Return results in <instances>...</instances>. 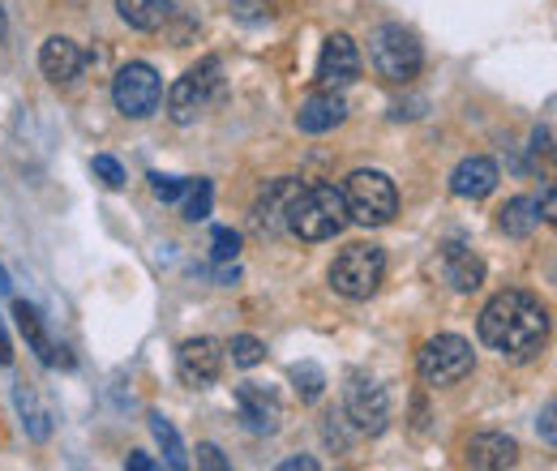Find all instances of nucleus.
Segmentation results:
<instances>
[{"label":"nucleus","instance_id":"f257e3e1","mask_svg":"<svg viewBox=\"0 0 557 471\" xmlns=\"http://www.w3.org/2000/svg\"><path fill=\"white\" fill-rule=\"evenodd\" d=\"M476 331H481V343L493 351L510 360H532L549 338V313L528 292H497L481 309Z\"/></svg>","mask_w":557,"mask_h":471},{"label":"nucleus","instance_id":"f03ea898","mask_svg":"<svg viewBox=\"0 0 557 471\" xmlns=\"http://www.w3.org/2000/svg\"><path fill=\"white\" fill-rule=\"evenodd\" d=\"M344 223H348V202H344V189L335 185H309L287 206V232L309 245L331 240L335 232H344Z\"/></svg>","mask_w":557,"mask_h":471},{"label":"nucleus","instance_id":"7ed1b4c3","mask_svg":"<svg viewBox=\"0 0 557 471\" xmlns=\"http://www.w3.org/2000/svg\"><path fill=\"white\" fill-rule=\"evenodd\" d=\"M344 202H348V219L364 223V227H382L395 219L399 210V194H395V181L386 172H373V168H360L348 176V189H344Z\"/></svg>","mask_w":557,"mask_h":471},{"label":"nucleus","instance_id":"20e7f679","mask_svg":"<svg viewBox=\"0 0 557 471\" xmlns=\"http://www.w3.org/2000/svg\"><path fill=\"white\" fill-rule=\"evenodd\" d=\"M369 61L373 69L386 77V82H412L424 65V52H420V39L408 30V26H399V22H391V26H377L373 30V39H369Z\"/></svg>","mask_w":557,"mask_h":471},{"label":"nucleus","instance_id":"39448f33","mask_svg":"<svg viewBox=\"0 0 557 471\" xmlns=\"http://www.w3.org/2000/svg\"><path fill=\"white\" fill-rule=\"evenodd\" d=\"M476 356H472V343L459 335H437L420 347L417 356V373L424 386H455L472 373Z\"/></svg>","mask_w":557,"mask_h":471},{"label":"nucleus","instance_id":"423d86ee","mask_svg":"<svg viewBox=\"0 0 557 471\" xmlns=\"http://www.w3.org/2000/svg\"><path fill=\"white\" fill-rule=\"evenodd\" d=\"M382 274H386V253L377 245H348L331 267V283L348 300H369L377 292Z\"/></svg>","mask_w":557,"mask_h":471},{"label":"nucleus","instance_id":"0eeeda50","mask_svg":"<svg viewBox=\"0 0 557 471\" xmlns=\"http://www.w3.org/2000/svg\"><path fill=\"white\" fill-rule=\"evenodd\" d=\"M214 90H219V61L194 65L172 90H168V116H172L176 125H194V121L207 112Z\"/></svg>","mask_w":557,"mask_h":471},{"label":"nucleus","instance_id":"6e6552de","mask_svg":"<svg viewBox=\"0 0 557 471\" xmlns=\"http://www.w3.org/2000/svg\"><path fill=\"white\" fill-rule=\"evenodd\" d=\"M112 99H116V108L129 116V121H141V116H150L154 108H159V99H163V82H159V73L150 65H125L116 73V82H112Z\"/></svg>","mask_w":557,"mask_h":471},{"label":"nucleus","instance_id":"1a4fd4ad","mask_svg":"<svg viewBox=\"0 0 557 471\" xmlns=\"http://www.w3.org/2000/svg\"><path fill=\"white\" fill-rule=\"evenodd\" d=\"M356 77H360V52H356L351 35H331L322 57H318V90L339 95Z\"/></svg>","mask_w":557,"mask_h":471},{"label":"nucleus","instance_id":"9d476101","mask_svg":"<svg viewBox=\"0 0 557 471\" xmlns=\"http://www.w3.org/2000/svg\"><path fill=\"white\" fill-rule=\"evenodd\" d=\"M348 420L360 433H382L386 420H391V404H386V391L373 382V377H351L348 382Z\"/></svg>","mask_w":557,"mask_h":471},{"label":"nucleus","instance_id":"9b49d317","mask_svg":"<svg viewBox=\"0 0 557 471\" xmlns=\"http://www.w3.org/2000/svg\"><path fill=\"white\" fill-rule=\"evenodd\" d=\"M176 373H181L185 386L202 391V386H210V382L223 373V347H219L214 338H189V343H181V351H176Z\"/></svg>","mask_w":557,"mask_h":471},{"label":"nucleus","instance_id":"f8f14e48","mask_svg":"<svg viewBox=\"0 0 557 471\" xmlns=\"http://www.w3.org/2000/svg\"><path fill=\"white\" fill-rule=\"evenodd\" d=\"M300 194V181H271L262 198L253 202V227L262 236H283L287 232V206Z\"/></svg>","mask_w":557,"mask_h":471},{"label":"nucleus","instance_id":"ddd939ff","mask_svg":"<svg viewBox=\"0 0 557 471\" xmlns=\"http://www.w3.org/2000/svg\"><path fill=\"white\" fill-rule=\"evenodd\" d=\"M236 407H240V420H245L249 433H275L278 420H283L278 399L267 391V386H258V382L236 386Z\"/></svg>","mask_w":557,"mask_h":471},{"label":"nucleus","instance_id":"4468645a","mask_svg":"<svg viewBox=\"0 0 557 471\" xmlns=\"http://www.w3.org/2000/svg\"><path fill=\"white\" fill-rule=\"evenodd\" d=\"M493 189H497V163L485 159V154H472V159H463V163L450 172V194H455V198L481 202Z\"/></svg>","mask_w":557,"mask_h":471},{"label":"nucleus","instance_id":"2eb2a0df","mask_svg":"<svg viewBox=\"0 0 557 471\" xmlns=\"http://www.w3.org/2000/svg\"><path fill=\"white\" fill-rule=\"evenodd\" d=\"M86 65V57H82V48L65 39V35H52L48 44H44V52H39V69H44V77L48 82H57V86H65L73 82L77 73Z\"/></svg>","mask_w":557,"mask_h":471},{"label":"nucleus","instance_id":"dca6fc26","mask_svg":"<svg viewBox=\"0 0 557 471\" xmlns=\"http://www.w3.org/2000/svg\"><path fill=\"white\" fill-rule=\"evenodd\" d=\"M344 116H348L344 99H339V95H326V90H318L313 99H305V103H300V112H296V125H300V134H331L335 125H344Z\"/></svg>","mask_w":557,"mask_h":471},{"label":"nucleus","instance_id":"f3484780","mask_svg":"<svg viewBox=\"0 0 557 471\" xmlns=\"http://www.w3.org/2000/svg\"><path fill=\"white\" fill-rule=\"evenodd\" d=\"M515 459H519V446L506 433H476L468 442V468L497 471V468H510Z\"/></svg>","mask_w":557,"mask_h":471},{"label":"nucleus","instance_id":"a211bd4d","mask_svg":"<svg viewBox=\"0 0 557 471\" xmlns=\"http://www.w3.org/2000/svg\"><path fill=\"white\" fill-rule=\"evenodd\" d=\"M446 278L455 292H476L485 283V262L463 245H446Z\"/></svg>","mask_w":557,"mask_h":471},{"label":"nucleus","instance_id":"6ab92c4d","mask_svg":"<svg viewBox=\"0 0 557 471\" xmlns=\"http://www.w3.org/2000/svg\"><path fill=\"white\" fill-rule=\"evenodd\" d=\"M13 318H17L22 335H26V343H30V351H35L44 364H57V347H52V338H48V331H44L39 309H35V305H26V300H17V305H13Z\"/></svg>","mask_w":557,"mask_h":471},{"label":"nucleus","instance_id":"aec40b11","mask_svg":"<svg viewBox=\"0 0 557 471\" xmlns=\"http://www.w3.org/2000/svg\"><path fill=\"white\" fill-rule=\"evenodd\" d=\"M116 9L134 30H159L172 17V0H116Z\"/></svg>","mask_w":557,"mask_h":471},{"label":"nucleus","instance_id":"412c9836","mask_svg":"<svg viewBox=\"0 0 557 471\" xmlns=\"http://www.w3.org/2000/svg\"><path fill=\"white\" fill-rule=\"evenodd\" d=\"M536 223H541V214H536V202H532V198H510V202L502 206V219H497V227H502L506 236H528Z\"/></svg>","mask_w":557,"mask_h":471},{"label":"nucleus","instance_id":"4be33fe9","mask_svg":"<svg viewBox=\"0 0 557 471\" xmlns=\"http://www.w3.org/2000/svg\"><path fill=\"white\" fill-rule=\"evenodd\" d=\"M150 420V433H154V442H159V450H163V459H168V468L185 471L189 468V459H185V446H181V437H176V429L159 416V411H150L146 416Z\"/></svg>","mask_w":557,"mask_h":471},{"label":"nucleus","instance_id":"5701e85b","mask_svg":"<svg viewBox=\"0 0 557 471\" xmlns=\"http://www.w3.org/2000/svg\"><path fill=\"white\" fill-rule=\"evenodd\" d=\"M210 202H214V189H210V181H185V194H181V214H185L189 223L207 219Z\"/></svg>","mask_w":557,"mask_h":471},{"label":"nucleus","instance_id":"b1692460","mask_svg":"<svg viewBox=\"0 0 557 471\" xmlns=\"http://www.w3.org/2000/svg\"><path fill=\"white\" fill-rule=\"evenodd\" d=\"M292 382H296V395H300L305 404L322 399V391H326V373H322L313 360H300V364H292Z\"/></svg>","mask_w":557,"mask_h":471},{"label":"nucleus","instance_id":"393cba45","mask_svg":"<svg viewBox=\"0 0 557 471\" xmlns=\"http://www.w3.org/2000/svg\"><path fill=\"white\" fill-rule=\"evenodd\" d=\"M232 364H240V369H253V364H262V356H267V343L253 335H236L232 338Z\"/></svg>","mask_w":557,"mask_h":471},{"label":"nucleus","instance_id":"a878e982","mask_svg":"<svg viewBox=\"0 0 557 471\" xmlns=\"http://www.w3.org/2000/svg\"><path fill=\"white\" fill-rule=\"evenodd\" d=\"M17 407H22V416H26V429H30V437H35V442H44V437H48V416L35 407V399H30L26 391H17Z\"/></svg>","mask_w":557,"mask_h":471},{"label":"nucleus","instance_id":"bb28decb","mask_svg":"<svg viewBox=\"0 0 557 471\" xmlns=\"http://www.w3.org/2000/svg\"><path fill=\"white\" fill-rule=\"evenodd\" d=\"M90 168H95V176H99L108 189H121V185H125V168H121L112 154H95V163H90Z\"/></svg>","mask_w":557,"mask_h":471},{"label":"nucleus","instance_id":"cd10ccee","mask_svg":"<svg viewBox=\"0 0 557 471\" xmlns=\"http://www.w3.org/2000/svg\"><path fill=\"white\" fill-rule=\"evenodd\" d=\"M150 189H154L159 202H181L185 181H181V176H159V172H150Z\"/></svg>","mask_w":557,"mask_h":471},{"label":"nucleus","instance_id":"c85d7f7f","mask_svg":"<svg viewBox=\"0 0 557 471\" xmlns=\"http://www.w3.org/2000/svg\"><path fill=\"white\" fill-rule=\"evenodd\" d=\"M210 245H214V258H219V262H232V258L240 253V236H236L232 227H214Z\"/></svg>","mask_w":557,"mask_h":471},{"label":"nucleus","instance_id":"c756f323","mask_svg":"<svg viewBox=\"0 0 557 471\" xmlns=\"http://www.w3.org/2000/svg\"><path fill=\"white\" fill-rule=\"evenodd\" d=\"M198 463H202V468H210V471H227V459H223V450H219V446H198Z\"/></svg>","mask_w":557,"mask_h":471},{"label":"nucleus","instance_id":"7c9ffc66","mask_svg":"<svg viewBox=\"0 0 557 471\" xmlns=\"http://www.w3.org/2000/svg\"><path fill=\"white\" fill-rule=\"evenodd\" d=\"M532 150H536V154H545V159H549V154H554V134H549V125H545V129H536V134H532Z\"/></svg>","mask_w":557,"mask_h":471},{"label":"nucleus","instance_id":"2f4dec72","mask_svg":"<svg viewBox=\"0 0 557 471\" xmlns=\"http://www.w3.org/2000/svg\"><path fill=\"white\" fill-rule=\"evenodd\" d=\"M554 411H557V407L549 404V407H545V416H541V433H545V442H549V446H554V442H557V429H554Z\"/></svg>","mask_w":557,"mask_h":471},{"label":"nucleus","instance_id":"473e14b6","mask_svg":"<svg viewBox=\"0 0 557 471\" xmlns=\"http://www.w3.org/2000/svg\"><path fill=\"white\" fill-rule=\"evenodd\" d=\"M125 468H134V471H154L159 463H154L150 455H129V459H125Z\"/></svg>","mask_w":557,"mask_h":471},{"label":"nucleus","instance_id":"72a5a7b5","mask_svg":"<svg viewBox=\"0 0 557 471\" xmlns=\"http://www.w3.org/2000/svg\"><path fill=\"white\" fill-rule=\"evenodd\" d=\"M0 364H13V343L4 335V322H0Z\"/></svg>","mask_w":557,"mask_h":471},{"label":"nucleus","instance_id":"f704fd0d","mask_svg":"<svg viewBox=\"0 0 557 471\" xmlns=\"http://www.w3.org/2000/svg\"><path fill=\"white\" fill-rule=\"evenodd\" d=\"M283 471H318V459H287Z\"/></svg>","mask_w":557,"mask_h":471},{"label":"nucleus","instance_id":"c9c22d12","mask_svg":"<svg viewBox=\"0 0 557 471\" xmlns=\"http://www.w3.org/2000/svg\"><path fill=\"white\" fill-rule=\"evenodd\" d=\"M9 292V274H4V267H0V296Z\"/></svg>","mask_w":557,"mask_h":471},{"label":"nucleus","instance_id":"e433bc0d","mask_svg":"<svg viewBox=\"0 0 557 471\" xmlns=\"http://www.w3.org/2000/svg\"><path fill=\"white\" fill-rule=\"evenodd\" d=\"M0 39H4V13H0Z\"/></svg>","mask_w":557,"mask_h":471}]
</instances>
